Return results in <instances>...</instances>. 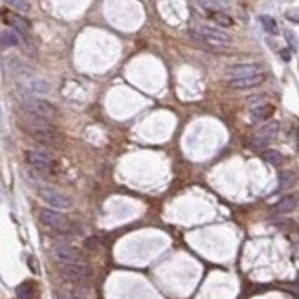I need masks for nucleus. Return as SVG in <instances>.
Segmentation results:
<instances>
[{
    "mask_svg": "<svg viewBox=\"0 0 299 299\" xmlns=\"http://www.w3.org/2000/svg\"><path fill=\"white\" fill-rule=\"evenodd\" d=\"M209 19H211L215 24L222 26V28H230V26H233V19L228 17V15L222 11H209Z\"/></svg>",
    "mask_w": 299,
    "mask_h": 299,
    "instance_id": "6ab92c4d",
    "label": "nucleus"
},
{
    "mask_svg": "<svg viewBox=\"0 0 299 299\" xmlns=\"http://www.w3.org/2000/svg\"><path fill=\"white\" fill-rule=\"evenodd\" d=\"M261 72V66L259 64H235V66H230L228 68V74L233 77H246V75H253Z\"/></svg>",
    "mask_w": 299,
    "mask_h": 299,
    "instance_id": "f8f14e48",
    "label": "nucleus"
},
{
    "mask_svg": "<svg viewBox=\"0 0 299 299\" xmlns=\"http://www.w3.org/2000/svg\"><path fill=\"white\" fill-rule=\"evenodd\" d=\"M26 160L33 169H37L41 173H53L55 171V162L48 154H44L41 150H26Z\"/></svg>",
    "mask_w": 299,
    "mask_h": 299,
    "instance_id": "39448f33",
    "label": "nucleus"
},
{
    "mask_svg": "<svg viewBox=\"0 0 299 299\" xmlns=\"http://www.w3.org/2000/svg\"><path fill=\"white\" fill-rule=\"evenodd\" d=\"M285 35H287V39H288V43L292 44L294 48H298V46H299V43H298V39H296V35H294L292 31H287V33H285Z\"/></svg>",
    "mask_w": 299,
    "mask_h": 299,
    "instance_id": "b1692460",
    "label": "nucleus"
},
{
    "mask_svg": "<svg viewBox=\"0 0 299 299\" xmlns=\"http://www.w3.org/2000/svg\"><path fill=\"white\" fill-rule=\"evenodd\" d=\"M39 220L43 222L44 226H48L51 230L59 231V233H70L74 224H72V220L66 218L64 215L61 213L53 211V209H39Z\"/></svg>",
    "mask_w": 299,
    "mask_h": 299,
    "instance_id": "f03ea898",
    "label": "nucleus"
},
{
    "mask_svg": "<svg viewBox=\"0 0 299 299\" xmlns=\"http://www.w3.org/2000/svg\"><path fill=\"white\" fill-rule=\"evenodd\" d=\"M281 55H283V59H285V61H290V51L283 50V51H281Z\"/></svg>",
    "mask_w": 299,
    "mask_h": 299,
    "instance_id": "cd10ccee",
    "label": "nucleus"
},
{
    "mask_svg": "<svg viewBox=\"0 0 299 299\" xmlns=\"http://www.w3.org/2000/svg\"><path fill=\"white\" fill-rule=\"evenodd\" d=\"M200 6L206 7V9H209V11H213V7H215V4H213V0H199Z\"/></svg>",
    "mask_w": 299,
    "mask_h": 299,
    "instance_id": "a878e982",
    "label": "nucleus"
},
{
    "mask_svg": "<svg viewBox=\"0 0 299 299\" xmlns=\"http://www.w3.org/2000/svg\"><path fill=\"white\" fill-rule=\"evenodd\" d=\"M294 296H296V299H299V292H296V294H294Z\"/></svg>",
    "mask_w": 299,
    "mask_h": 299,
    "instance_id": "c85d7f7f",
    "label": "nucleus"
},
{
    "mask_svg": "<svg viewBox=\"0 0 299 299\" xmlns=\"http://www.w3.org/2000/svg\"><path fill=\"white\" fill-rule=\"evenodd\" d=\"M262 81H264V74L259 72V74L246 75V77H233V79L230 81V87L235 88V90H246V88L259 87Z\"/></svg>",
    "mask_w": 299,
    "mask_h": 299,
    "instance_id": "9d476101",
    "label": "nucleus"
},
{
    "mask_svg": "<svg viewBox=\"0 0 299 299\" xmlns=\"http://www.w3.org/2000/svg\"><path fill=\"white\" fill-rule=\"evenodd\" d=\"M62 275L68 281H74V283H83L90 277V270L88 266L81 264V262H64V266L61 268Z\"/></svg>",
    "mask_w": 299,
    "mask_h": 299,
    "instance_id": "0eeeda50",
    "label": "nucleus"
},
{
    "mask_svg": "<svg viewBox=\"0 0 299 299\" xmlns=\"http://www.w3.org/2000/svg\"><path fill=\"white\" fill-rule=\"evenodd\" d=\"M39 197L51 207H57V209H70L72 207V199L66 197V195L59 193L51 187H41L39 189Z\"/></svg>",
    "mask_w": 299,
    "mask_h": 299,
    "instance_id": "20e7f679",
    "label": "nucleus"
},
{
    "mask_svg": "<svg viewBox=\"0 0 299 299\" xmlns=\"http://www.w3.org/2000/svg\"><path fill=\"white\" fill-rule=\"evenodd\" d=\"M279 134V123L277 121H270L264 127H261L253 136V145L255 147H264V145L272 144Z\"/></svg>",
    "mask_w": 299,
    "mask_h": 299,
    "instance_id": "6e6552de",
    "label": "nucleus"
},
{
    "mask_svg": "<svg viewBox=\"0 0 299 299\" xmlns=\"http://www.w3.org/2000/svg\"><path fill=\"white\" fill-rule=\"evenodd\" d=\"M262 160L264 162H268L270 165H275V167H279V165H283V162H285V156L281 154L279 150H264L262 152Z\"/></svg>",
    "mask_w": 299,
    "mask_h": 299,
    "instance_id": "a211bd4d",
    "label": "nucleus"
},
{
    "mask_svg": "<svg viewBox=\"0 0 299 299\" xmlns=\"http://www.w3.org/2000/svg\"><path fill=\"white\" fill-rule=\"evenodd\" d=\"M4 20H6L9 26H13L15 30L30 31V22H28L26 19H22L20 15H15V13H4Z\"/></svg>",
    "mask_w": 299,
    "mask_h": 299,
    "instance_id": "2eb2a0df",
    "label": "nucleus"
},
{
    "mask_svg": "<svg viewBox=\"0 0 299 299\" xmlns=\"http://www.w3.org/2000/svg\"><path fill=\"white\" fill-rule=\"evenodd\" d=\"M20 123H22V129L24 131H28L31 134V132H37V131H50V129H53L50 123V119L46 118H41V116H37V114L33 112H20Z\"/></svg>",
    "mask_w": 299,
    "mask_h": 299,
    "instance_id": "423d86ee",
    "label": "nucleus"
},
{
    "mask_svg": "<svg viewBox=\"0 0 299 299\" xmlns=\"http://www.w3.org/2000/svg\"><path fill=\"white\" fill-rule=\"evenodd\" d=\"M261 24H262V30L266 31V33H270V35H277V33H279V26H277L275 19H272L268 15H262Z\"/></svg>",
    "mask_w": 299,
    "mask_h": 299,
    "instance_id": "aec40b11",
    "label": "nucleus"
},
{
    "mask_svg": "<svg viewBox=\"0 0 299 299\" xmlns=\"http://www.w3.org/2000/svg\"><path fill=\"white\" fill-rule=\"evenodd\" d=\"M215 6H222V7H228L230 6V0H213Z\"/></svg>",
    "mask_w": 299,
    "mask_h": 299,
    "instance_id": "bb28decb",
    "label": "nucleus"
},
{
    "mask_svg": "<svg viewBox=\"0 0 299 299\" xmlns=\"http://www.w3.org/2000/svg\"><path fill=\"white\" fill-rule=\"evenodd\" d=\"M85 246H87L88 249H96L98 246H100V239L98 237H90L85 241Z\"/></svg>",
    "mask_w": 299,
    "mask_h": 299,
    "instance_id": "5701e85b",
    "label": "nucleus"
},
{
    "mask_svg": "<svg viewBox=\"0 0 299 299\" xmlns=\"http://www.w3.org/2000/svg\"><path fill=\"white\" fill-rule=\"evenodd\" d=\"M275 108L268 103H261L259 106H253V110H251V119L253 121H266L274 116Z\"/></svg>",
    "mask_w": 299,
    "mask_h": 299,
    "instance_id": "ddd939ff",
    "label": "nucleus"
},
{
    "mask_svg": "<svg viewBox=\"0 0 299 299\" xmlns=\"http://www.w3.org/2000/svg\"><path fill=\"white\" fill-rule=\"evenodd\" d=\"M53 257L59 262H79L81 261V253L79 249L72 248L68 244H57L53 248Z\"/></svg>",
    "mask_w": 299,
    "mask_h": 299,
    "instance_id": "1a4fd4ad",
    "label": "nucleus"
},
{
    "mask_svg": "<svg viewBox=\"0 0 299 299\" xmlns=\"http://www.w3.org/2000/svg\"><path fill=\"white\" fill-rule=\"evenodd\" d=\"M17 298L19 299H33L35 298V283L24 281L17 287Z\"/></svg>",
    "mask_w": 299,
    "mask_h": 299,
    "instance_id": "f3484780",
    "label": "nucleus"
},
{
    "mask_svg": "<svg viewBox=\"0 0 299 299\" xmlns=\"http://www.w3.org/2000/svg\"><path fill=\"white\" fill-rule=\"evenodd\" d=\"M296 206H298V197L288 195V197H283V199L275 204L274 211L275 213H290V211H294V207Z\"/></svg>",
    "mask_w": 299,
    "mask_h": 299,
    "instance_id": "dca6fc26",
    "label": "nucleus"
},
{
    "mask_svg": "<svg viewBox=\"0 0 299 299\" xmlns=\"http://www.w3.org/2000/svg\"><path fill=\"white\" fill-rule=\"evenodd\" d=\"M22 106L24 110L28 112H33L41 116V118H46V119H51L57 116V108L51 105L50 101L46 100H41V98H31V96H26L22 98Z\"/></svg>",
    "mask_w": 299,
    "mask_h": 299,
    "instance_id": "7ed1b4c3",
    "label": "nucleus"
},
{
    "mask_svg": "<svg viewBox=\"0 0 299 299\" xmlns=\"http://www.w3.org/2000/svg\"><path fill=\"white\" fill-rule=\"evenodd\" d=\"M191 37L204 43L209 48H215V50H222L224 46L231 43V37L226 33L224 30L220 28H215V26H199L197 30L191 31Z\"/></svg>",
    "mask_w": 299,
    "mask_h": 299,
    "instance_id": "f257e3e1",
    "label": "nucleus"
},
{
    "mask_svg": "<svg viewBox=\"0 0 299 299\" xmlns=\"http://www.w3.org/2000/svg\"><path fill=\"white\" fill-rule=\"evenodd\" d=\"M294 182V176H292V173H281V189H285V187H288L290 184Z\"/></svg>",
    "mask_w": 299,
    "mask_h": 299,
    "instance_id": "4be33fe9",
    "label": "nucleus"
},
{
    "mask_svg": "<svg viewBox=\"0 0 299 299\" xmlns=\"http://www.w3.org/2000/svg\"><path fill=\"white\" fill-rule=\"evenodd\" d=\"M20 44L19 33L11 28H6V30H0V48H7V46H17Z\"/></svg>",
    "mask_w": 299,
    "mask_h": 299,
    "instance_id": "4468645a",
    "label": "nucleus"
},
{
    "mask_svg": "<svg viewBox=\"0 0 299 299\" xmlns=\"http://www.w3.org/2000/svg\"><path fill=\"white\" fill-rule=\"evenodd\" d=\"M7 6L13 7V9H17L19 13H28L31 9L30 2L28 0H4Z\"/></svg>",
    "mask_w": 299,
    "mask_h": 299,
    "instance_id": "412c9836",
    "label": "nucleus"
},
{
    "mask_svg": "<svg viewBox=\"0 0 299 299\" xmlns=\"http://www.w3.org/2000/svg\"><path fill=\"white\" fill-rule=\"evenodd\" d=\"M287 19L294 20V22H299V11H296V9H290V11H287Z\"/></svg>",
    "mask_w": 299,
    "mask_h": 299,
    "instance_id": "393cba45",
    "label": "nucleus"
},
{
    "mask_svg": "<svg viewBox=\"0 0 299 299\" xmlns=\"http://www.w3.org/2000/svg\"><path fill=\"white\" fill-rule=\"evenodd\" d=\"M31 138H35L37 142H41V144L44 145H51V147H61L62 142H64V138H62L59 132L53 131V129H50V131L31 132Z\"/></svg>",
    "mask_w": 299,
    "mask_h": 299,
    "instance_id": "9b49d317",
    "label": "nucleus"
}]
</instances>
